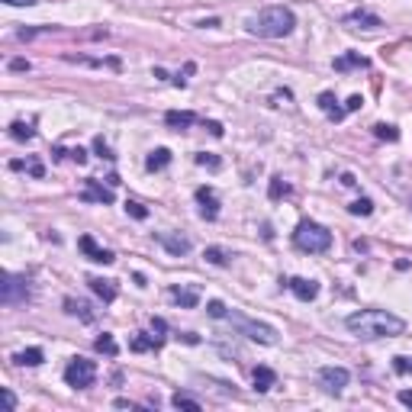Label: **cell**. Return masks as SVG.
I'll list each match as a JSON object with an SVG mask.
<instances>
[{
  "mask_svg": "<svg viewBox=\"0 0 412 412\" xmlns=\"http://www.w3.org/2000/svg\"><path fill=\"white\" fill-rule=\"evenodd\" d=\"M345 326L351 335L357 338H367V341H374V338H396L406 332V322L393 312H386V309H361V312H351L345 319Z\"/></svg>",
  "mask_w": 412,
  "mask_h": 412,
  "instance_id": "6da1fadb",
  "label": "cell"
},
{
  "mask_svg": "<svg viewBox=\"0 0 412 412\" xmlns=\"http://www.w3.org/2000/svg\"><path fill=\"white\" fill-rule=\"evenodd\" d=\"M254 390L258 393H268L271 386H277V374H274L271 367H254Z\"/></svg>",
  "mask_w": 412,
  "mask_h": 412,
  "instance_id": "ac0fdd59",
  "label": "cell"
},
{
  "mask_svg": "<svg viewBox=\"0 0 412 412\" xmlns=\"http://www.w3.org/2000/svg\"><path fill=\"white\" fill-rule=\"evenodd\" d=\"M168 165H171V151L168 149H155L149 158H145V168L149 171H161V168H168Z\"/></svg>",
  "mask_w": 412,
  "mask_h": 412,
  "instance_id": "603a6c76",
  "label": "cell"
},
{
  "mask_svg": "<svg viewBox=\"0 0 412 412\" xmlns=\"http://www.w3.org/2000/svg\"><path fill=\"white\" fill-rule=\"evenodd\" d=\"M371 62H367L364 55H357V52H348V55L335 58V71H351V68H367Z\"/></svg>",
  "mask_w": 412,
  "mask_h": 412,
  "instance_id": "44dd1931",
  "label": "cell"
},
{
  "mask_svg": "<svg viewBox=\"0 0 412 412\" xmlns=\"http://www.w3.org/2000/svg\"><path fill=\"white\" fill-rule=\"evenodd\" d=\"M171 297H174V300H178L184 309H194L200 303V290H197V287H184V283H174V287H171Z\"/></svg>",
  "mask_w": 412,
  "mask_h": 412,
  "instance_id": "5bb4252c",
  "label": "cell"
},
{
  "mask_svg": "<svg viewBox=\"0 0 412 412\" xmlns=\"http://www.w3.org/2000/svg\"><path fill=\"white\" fill-rule=\"evenodd\" d=\"M293 26H297V17L287 7H268L248 19V32L261 39H283L293 32Z\"/></svg>",
  "mask_w": 412,
  "mask_h": 412,
  "instance_id": "7a4b0ae2",
  "label": "cell"
},
{
  "mask_svg": "<svg viewBox=\"0 0 412 412\" xmlns=\"http://www.w3.org/2000/svg\"><path fill=\"white\" fill-rule=\"evenodd\" d=\"M26 168L29 174H32V178H42V174H46V168H42V161L39 158H26V161H13V171H23Z\"/></svg>",
  "mask_w": 412,
  "mask_h": 412,
  "instance_id": "484cf974",
  "label": "cell"
},
{
  "mask_svg": "<svg viewBox=\"0 0 412 412\" xmlns=\"http://www.w3.org/2000/svg\"><path fill=\"white\" fill-rule=\"evenodd\" d=\"M32 290H29V277L23 274H3L0 281V303L3 306H26Z\"/></svg>",
  "mask_w": 412,
  "mask_h": 412,
  "instance_id": "277c9868",
  "label": "cell"
},
{
  "mask_svg": "<svg viewBox=\"0 0 412 412\" xmlns=\"http://www.w3.org/2000/svg\"><path fill=\"white\" fill-rule=\"evenodd\" d=\"M10 68H13V71H29V62H23V58H17V62H10Z\"/></svg>",
  "mask_w": 412,
  "mask_h": 412,
  "instance_id": "60d3db41",
  "label": "cell"
},
{
  "mask_svg": "<svg viewBox=\"0 0 412 412\" xmlns=\"http://www.w3.org/2000/svg\"><path fill=\"white\" fill-rule=\"evenodd\" d=\"M94 149H97V155H100V158H113L110 145H106V142H103V139H94Z\"/></svg>",
  "mask_w": 412,
  "mask_h": 412,
  "instance_id": "8d00e7d4",
  "label": "cell"
},
{
  "mask_svg": "<svg viewBox=\"0 0 412 412\" xmlns=\"http://www.w3.org/2000/svg\"><path fill=\"white\" fill-rule=\"evenodd\" d=\"M348 209H351L355 216H371V213H374V203H371L367 197H361V200H355V203L348 206Z\"/></svg>",
  "mask_w": 412,
  "mask_h": 412,
  "instance_id": "4dcf8cb0",
  "label": "cell"
},
{
  "mask_svg": "<svg viewBox=\"0 0 412 412\" xmlns=\"http://www.w3.org/2000/svg\"><path fill=\"white\" fill-rule=\"evenodd\" d=\"M165 122H168L171 129H187V126L197 122V116H194L190 110H168L165 113Z\"/></svg>",
  "mask_w": 412,
  "mask_h": 412,
  "instance_id": "e0dca14e",
  "label": "cell"
},
{
  "mask_svg": "<svg viewBox=\"0 0 412 412\" xmlns=\"http://www.w3.org/2000/svg\"><path fill=\"white\" fill-rule=\"evenodd\" d=\"M400 403L409 406V409H412V390H403V393H400Z\"/></svg>",
  "mask_w": 412,
  "mask_h": 412,
  "instance_id": "b9f144b4",
  "label": "cell"
},
{
  "mask_svg": "<svg viewBox=\"0 0 412 412\" xmlns=\"http://www.w3.org/2000/svg\"><path fill=\"white\" fill-rule=\"evenodd\" d=\"M184 75H194V65H187V68H184ZM174 84H187V77H174Z\"/></svg>",
  "mask_w": 412,
  "mask_h": 412,
  "instance_id": "7bdbcfd3",
  "label": "cell"
},
{
  "mask_svg": "<svg viewBox=\"0 0 412 412\" xmlns=\"http://www.w3.org/2000/svg\"><path fill=\"white\" fill-rule=\"evenodd\" d=\"M361 103H364V100H361V97H357V94H355V97H348L345 110H348V113H355V110H361Z\"/></svg>",
  "mask_w": 412,
  "mask_h": 412,
  "instance_id": "f35d334b",
  "label": "cell"
},
{
  "mask_svg": "<svg viewBox=\"0 0 412 412\" xmlns=\"http://www.w3.org/2000/svg\"><path fill=\"white\" fill-rule=\"evenodd\" d=\"M32 135H36V129H32V122H13V126H10V139H17V142H29L32 139Z\"/></svg>",
  "mask_w": 412,
  "mask_h": 412,
  "instance_id": "cb8c5ba5",
  "label": "cell"
},
{
  "mask_svg": "<svg viewBox=\"0 0 412 412\" xmlns=\"http://www.w3.org/2000/svg\"><path fill=\"white\" fill-rule=\"evenodd\" d=\"M374 135H377V139L396 142V139H400V129H396V126H386V122H377V126H374Z\"/></svg>",
  "mask_w": 412,
  "mask_h": 412,
  "instance_id": "83f0119b",
  "label": "cell"
},
{
  "mask_svg": "<svg viewBox=\"0 0 412 412\" xmlns=\"http://www.w3.org/2000/svg\"><path fill=\"white\" fill-rule=\"evenodd\" d=\"M206 129L213 132V135H223V126H219V122H206Z\"/></svg>",
  "mask_w": 412,
  "mask_h": 412,
  "instance_id": "f6af8a7d",
  "label": "cell"
},
{
  "mask_svg": "<svg viewBox=\"0 0 412 412\" xmlns=\"http://www.w3.org/2000/svg\"><path fill=\"white\" fill-rule=\"evenodd\" d=\"M197 165H203V168H206V165H209V168H219V165H223V161H219V158H213V155H206V151H203V155H197Z\"/></svg>",
  "mask_w": 412,
  "mask_h": 412,
  "instance_id": "e575fe53",
  "label": "cell"
},
{
  "mask_svg": "<svg viewBox=\"0 0 412 412\" xmlns=\"http://www.w3.org/2000/svg\"><path fill=\"white\" fill-rule=\"evenodd\" d=\"M409 206H412V200H409Z\"/></svg>",
  "mask_w": 412,
  "mask_h": 412,
  "instance_id": "7dc6e473",
  "label": "cell"
},
{
  "mask_svg": "<svg viewBox=\"0 0 412 412\" xmlns=\"http://www.w3.org/2000/svg\"><path fill=\"white\" fill-rule=\"evenodd\" d=\"M206 312H209L213 319H225V316H229V309H225L223 300H209V303H206Z\"/></svg>",
  "mask_w": 412,
  "mask_h": 412,
  "instance_id": "1f68e13d",
  "label": "cell"
},
{
  "mask_svg": "<svg viewBox=\"0 0 412 412\" xmlns=\"http://www.w3.org/2000/svg\"><path fill=\"white\" fill-rule=\"evenodd\" d=\"M345 26H351V29H380L384 26V19L377 17V13H371V10H355V13H348L345 17Z\"/></svg>",
  "mask_w": 412,
  "mask_h": 412,
  "instance_id": "8fae6325",
  "label": "cell"
},
{
  "mask_svg": "<svg viewBox=\"0 0 412 412\" xmlns=\"http://www.w3.org/2000/svg\"><path fill=\"white\" fill-rule=\"evenodd\" d=\"M287 287L293 290V297L303 303H312L319 297V283L316 281H309V277H290V281H283Z\"/></svg>",
  "mask_w": 412,
  "mask_h": 412,
  "instance_id": "9c48e42d",
  "label": "cell"
},
{
  "mask_svg": "<svg viewBox=\"0 0 412 412\" xmlns=\"http://www.w3.org/2000/svg\"><path fill=\"white\" fill-rule=\"evenodd\" d=\"M77 245H81V252H84L91 261H97V264H113V261H116V258H113V252L100 248V245H97L91 235H81V242H77Z\"/></svg>",
  "mask_w": 412,
  "mask_h": 412,
  "instance_id": "7c38bea8",
  "label": "cell"
},
{
  "mask_svg": "<svg viewBox=\"0 0 412 412\" xmlns=\"http://www.w3.org/2000/svg\"><path fill=\"white\" fill-rule=\"evenodd\" d=\"M197 203H200V216H203L206 223L219 219V200H216L213 187H197Z\"/></svg>",
  "mask_w": 412,
  "mask_h": 412,
  "instance_id": "ba28073f",
  "label": "cell"
},
{
  "mask_svg": "<svg viewBox=\"0 0 412 412\" xmlns=\"http://www.w3.org/2000/svg\"><path fill=\"white\" fill-rule=\"evenodd\" d=\"M65 158H71V161H77V165H84L87 161V151L77 145V149H71V151H65Z\"/></svg>",
  "mask_w": 412,
  "mask_h": 412,
  "instance_id": "836d02e7",
  "label": "cell"
},
{
  "mask_svg": "<svg viewBox=\"0 0 412 412\" xmlns=\"http://www.w3.org/2000/svg\"><path fill=\"white\" fill-rule=\"evenodd\" d=\"M3 406H7V409H10V412H13V409H17V396H13V393H10V390H7V386H3Z\"/></svg>",
  "mask_w": 412,
  "mask_h": 412,
  "instance_id": "74e56055",
  "label": "cell"
},
{
  "mask_svg": "<svg viewBox=\"0 0 412 412\" xmlns=\"http://www.w3.org/2000/svg\"><path fill=\"white\" fill-rule=\"evenodd\" d=\"M97 351H103V355H116V351H120V348H116V341H113V335H106V332H103L100 338H97Z\"/></svg>",
  "mask_w": 412,
  "mask_h": 412,
  "instance_id": "f546056e",
  "label": "cell"
},
{
  "mask_svg": "<svg viewBox=\"0 0 412 412\" xmlns=\"http://www.w3.org/2000/svg\"><path fill=\"white\" fill-rule=\"evenodd\" d=\"M42 361H46L42 348H26V351H17V355H13V364H19V367H39Z\"/></svg>",
  "mask_w": 412,
  "mask_h": 412,
  "instance_id": "d6986e66",
  "label": "cell"
},
{
  "mask_svg": "<svg viewBox=\"0 0 412 412\" xmlns=\"http://www.w3.org/2000/svg\"><path fill=\"white\" fill-rule=\"evenodd\" d=\"M293 245L306 254H322L332 248V232H328L326 225L312 223V219H303L297 225V232H293Z\"/></svg>",
  "mask_w": 412,
  "mask_h": 412,
  "instance_id": "3957f363",
  "label": "cell"
},
{
  "mask_svg": "<svg viewBox=\"0 0 412 412\" xmlns=\"http://www.w3.org/2000/svg\"><path fill=\"white\" fill-rule=\"evenodd\" d=\"M165 345V338L161 335H145V332H139V335L132 338V351H158V348Z\"/></svg>",
  "mask_w": 412,
  "mask_h": 412,
  "instance_id": "ffe728a7",
  "label": "cell"
},
{
  "mask_svg": "<svg viewBox=\"0 0 412 412\" xmlns=\"http://www.w3.org/2000/svg\"><path fill=\"white\" fill-rule=\"evenodd\" d=\"M126 213L135 216V219H145V216H149V209H145L142 203H135V200H129V203H126Z\"/></svg>",
  "mask_w": 412,
  "mask_h": 412,
  "instance_id": "d6a6232c",
  "label": "cell"
},
{
  "mask_svg": "<svg viewBox=\"0 0 412 412\" xmlns=\"http://www.w3.org/2000/svg\"><path fill=\"white\" fill-rule=\"evenodd\" d=\"M87 283H91V290H94L103 303L116 300V283H113V281H103V277H87Z\"/></svg>",
  "mask_w": 412,
  "mask_h": 412,
  "instance_id": "2e32d148",
  "label": "cell"
},
{
  "mask_svg": "<svg viewBox=\"0 0 412 412\" xmlns=\"http://www.w3.org/2000/svg\"><path fill=\"white\" fill-rule=\"evenodd\" d=\"M65 309L71 316H77L81 322H94V312H91V303L84 300H65Z\"/></svg>",
  "mask_w": 412,
  "mask_h": 412,
  "instance_id": "7402d4cb",
  "label": "cell"
},
{
  "mask_svg": "<svg viewBox=\"0 0 412 412\" xmlns=\"http://www.w3.org/2000/svg\"><path fill=\"white\" fill-rule=\"evenodd\" d=\"M393 371L403 377H412V357L409 355H396L393 357Z\"/></svg>",
  "mask_w": 412,
  "mask_h": 412,
  "instance_id": "f1b7e54d",
  "label": "cell"
},
{
  "mask_svg": "<svg viewBox=\"0 0 412 412\" xmlns=\"http://www.w3.org/2000/svg\"><path fill=\"white\" fill-rule=\"evenodd\" d=\"M151 328H155V332L165 338V328H168V326H165V319H151Z\"/></svg>",
  "mask_w": 412,
  "mask_h": 412,
  "instance_id": "ab89813d",
  "label": "cell"
},
{
  "mask_svg": "<svg viewBox=\"0 0 412 412\" xmlns=\"http://www.w3.org/2000/svg\"><path fill=\"white\" fill-rule=\"evenodd\" d=\"M319 110L322 113H328V116H332V120H345V106H338V100H335V94H332V91H322V94H319Z\"/></svg>",
  "mask_w": 412,
  "mask_h": 412,
  "instance_id": "9a60e30c",
  "label": "cell"
},
{
  "mask_svg": "<svg viewBox=\"0 0 412 412\" xmlns=\"http://www.w3.org/2000/svg\"><path fill=\"white\" fill-rule=\"evenodd\" d=\"M225 319H229L245 338H252V341H261V345H274V341H277V332H274L271 326H264V322H254V319L238 316V312H229Z\"/></svg>",
  "mask_w": 412,
  "mask_h": 412,
  "instance_id": "8992f818",
  "label": "cell"
},
{
  "mask_svg": "<svg viewBox=\"0 0 412 412\" xmlns=\"http://www.w3.org/2000/svg\"><path fill=\"white\" fill-rule=\"evenodd\" d=\"M287 190H290V187H287L281 178H274V184H271V197H274V200L281 197V194H287Z\"/></svg>",
  "mask_w": 412,
  "mask_h": 412,
  "instance_id": "d590c367",
  "label": "cell"
},
{
  "mask_svg": "<svg viewBox=\"0 0 412 412\" xmlns=\"http://www.w3.org/2000/svg\"><path fill=\"white\" fill-rule=\"evenodd\" d=\"M155 238H158V242L165 245V248H168V252L174 254V258H180V254H187V252H190V238H187V235H171V232H158V235H155Z\"/></svg>",
  "mask_w": 412,
  "mask_h": 412,
  "instance_id": "4fadbf2b",
  "label": "cell"
},
{
  "mask_svg": "<svg viewBox=\"0 0 412 412\" xmlns=\"http://www.w3.org/2000/svg\"><path fill=\"white\" fill-rule=\"evenodd\" d=\"M171 406H174V409H190V412L203 409L200 400H194V396H187V393H174V396H171Z\"/></svg>",
  "mask_w": 412,
  "mask_h": 412,
  "instance_id": "d4e9b609",
  "label": "cell"
},
{
  "mask_svg": "<svg viewBox=\"0 0 412 412\" xmlns=\"http://www.w3.org/2000/svg\"><path fill=\"white\" fill-rule=\"evenodd\" d=\"M203 258L209 264H216V268H225V264H229V258H232V254L225 252V248H206L203 252Z\"/></svg>",
  "mask_w": 412,
  "mask_h": 412,
  "instance_id": "4316f807",
  "label": "cell"
},
{
  "mask_svg": "<svg viewBox=\"0 0 412 412\" xmlns=\"http://www.w3.org/2000/svg\"><path fill=\"white\" fill-rule=\"evenodd\" d=\"M3 3H10V7H29V3H36V0H3Z\"/></svg>",
  "mask_w": 412,
  "mask_h": 412,
  "instance_id": "ee69618b",
  "label": "cell"
},
{
  "mask_svg": "<svg viewBox=\"0 0 412 412\" xmlns=\"http://www.w3.org/2000/svg\"><path fill=\"white\" fill-rule=\"evenodd\" d=\"M348 380H351V374H348L345 367H322L319 371V384H322L326 393H341L348 386Z\"/></svg>",
  "mask_w": 412,
  "mask_h": 412,
  "instance_id": "52a82bcc",
  "label": "cell"
},
{
  "mask_svg": "<svg viewBox=\"0 0 412 412\" xmlns=\"http://www.w3.org/2000/svg\"><path fill=\"white\" fill-rule=\"evenodd\" d=\"M81 200H87V203H113V190L103 187L97 178H87L84 180V194H81Z\"/></svg>",
  "mask_w": 412,
  "mask_h": 412,
  "instance_id": "30bf717a",
  "label": "cell"
},
{
  "mask_svg": "<svg viewBox=\"0 0 412 412\" xmlns=\"http://www.w3.org/2000/svg\"><path fill=\"white\" fill-rule=\"evenodd\" d=\"M116 406L120 409H135V403H129V400H116Z\"/></svg>",
  "mask_w": 412,
  "mask_h": 412,
  "instance_id": "bcb514c9",
  "label": "cell"
},
{
  "mask_svg": "<svg viewBox=\"0 0 412 412\" xmlns=\"http://www.w3.org/2000/svg\"><path fill=\"white\" fill-rule=\"evenodd\" d=\"M97 380V364L94 361H87V357H71L65 367V384L75 386V390H87V386H94Z\"/></svg>",
  "mask_w": 412,
  "mask_h": 412,
  "instance_id": "5b68a950",
  "label": "cell"
}]
</instances>
